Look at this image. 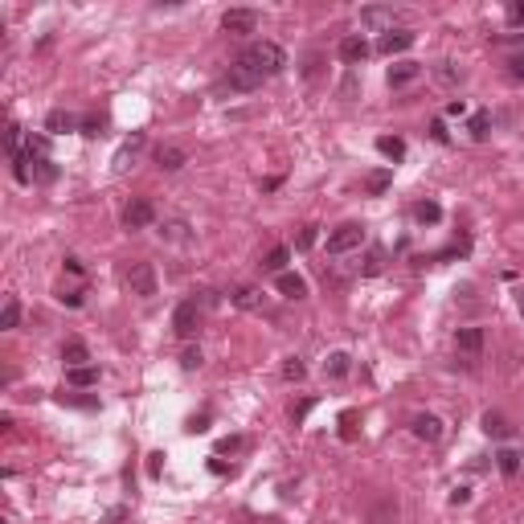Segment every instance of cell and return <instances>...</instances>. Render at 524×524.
I'll list each match as a JSON object with an SVG mask.
<instances>
[{
	"instance_id": "18",
	"label": "cell",
	"mask_w": 524,
	"mask_h": 524,
	"mask_svg": "<svg viewBox=\"0 0 524 524\" xmlns=\"http://www.w3.org/2000/svg\"><path fill=\"white\" fill-rule=\"evenodd\" d=\"M377 152H381L385 160H405V140H398V136H377Z\"/></svg>"
},
{
	"instance_id": "22",
	"label": "cell",
	"mask_w": 524,
	"mask_h": 524,
	"mask_svg": "<svg viewBox=\"0 0 524 524\" xmlns=\"http://www.w3.org/2000/svg\"><path fill=\"white\" fill-rule=\"evenodd\" d=\"M414 217H418L422 225H438V221H443V209H438L434 201H418V205H414Z\"/></svg>"
},
{
	"instance_id": "52",
	"label": "cell",
	"mask_w": 524,
	"mask_h": 524,
	"mask_svg": "<svg viewBox=\"0 0 524 524\" xmlns=\"http://www.w3.org/2000/svg\"><path fill=\"white\" fill-rule=\"evenodd\" d=\"M520 471H524V454H520Z\"/></svg>"
},
{
	"instance_id": "38",
	"label": "cell",
	"mask_w": 524,
	"mask_h": 524,
	"mask_svg": "<svg viewBox=\"0 0 524 524\" xmlns=\"http://www.w3.org/2000/svg\"><path fill=\"white\" fill-rule=\"evenodd\" d=\"M62 402L82 405V410H95V405H98V398H78V393H62Z\"/></svg>"
},
{
	"instance_id": "41",
	"label": "cell",
	"mask_w": 524,
	"mask_h": 524,
	"mask_svg": "<svg viewBox=\"0 0 524 524\" xmlns=\"http://www.w3.org/2000/svg\"><path fill=\"white\" fill-rule=\"evenodd\" d=\"M234 451H242V438H221L217 443V454H234Z\"/></svg>"
},
{
	"instance_id": "1",
	"label": "cell",
	"mask_w": 524,
	"mask_h": 524,
	"mask_svg": "<svg viewBox=\"0 0 524 524\" xmlns=\"http://www.w3.org/2000/svg\"><path fill=\"white\" fill-rule=\"evenodd\" d=\"M283 66H287L283 46H275V41H254V46L242 49L238 62L230 66V91H258L266 78L283 74Z\"/></svg>"
},
{
	"instance_id": "35",
	"label": "cell",
	"mask_w": 524,
	"mask_h": 524,
	"mask_svg": "<svg viewBox=\"0 0 524 524\" xmlns=\"http://www.w3.org/2000/svg\"><path fill=\"white\" fill-rule=\"evenodd\" d=\"M311 405H315V398H303L299 405H291V418H295V422H303V418L311 414Z\"/></svg>"
},
{
	"instance_id": "33",
	"label": "cell",
	"mask_w": 524,
	"mask_h": 524,
	"mask_svg": "<svg viewBox=\"0 0 524 524\" xmlns=\"http://www.w3.org/2000/svg\"><path fill=\"white\" fill-rule=\"evenodd\" d=\"M160 234H164V238H172V242H185V238H189V225H185V221H168Z\"/></svg>"
},
{
	"instance_id": "26",
	"label": "cell",
	"mask_w": 524,
	"mask_h": 524,
	"mask_svg": "<svg viewBox=\"0 0 524 524\" xmlns=\"http://www.w3.org/2000/svg\"><path fill=\"white\" fill-rule=\"evenodd\" d=\"M66 381H70V385H95V381H98V369H95V365L70 369V373H66Z\"/></svg>"
},
{
	"instance_id": "30",
	"label": "cell",
	"mask_w": 524,
	"mask_h": 524,
	"mask_svg": "<svg viewBox=\"0 0 524 524\" xmlns=\"http://www.w3.org/2000/svg\"><path fill=\"white\" fill-rule=\"evenodd\" d=\"M487 127H492V115L479 111V115H471V127H467V131H471L476 140H487Z\"/></svg>"
},
{
	"instance_id": "3",
	"label": "cell",
	"mask_w": 524,
	"mask_h": 524,
	"mask_svg": "<svg viewBox=\"0 0 524 524\" xmlns=\"http://www.w3.org/2000/svg\"><path fill=\"white\" fill-rule=\"evenodd\" d=\"M357 246H365V225H357V221H344L340 230L328 234V254H348Z\"/></svg>"
},
{
	"instance_id": "13",
	"label": "cell",
	"mask_w": 524,
	"mask_h": 524,
	"mask_svg": "<svg viewBox=\"0 0 524 524\" xmlns=\"http://www.w3.org/2000/svg\"><path fill=\"white\" fill-rule=\"evenodd\" d=\"M365 58H369V41H365V37H344V41H340V62L360 66Z\"/></svg>"
},
{
	"instance_id": "31",
	"label": "cell",
	"mask_w": 524,
	"mask_h": 524,
	"mask_svg": "<svg viewBox=\"0 0 524 524\" xmlns=\"http://www.w3.org/2000/svg\"><path fill=\"white\" fill-rule=\"evenodd\" d=\"M389 181H393V172H389V168L373 172V176H369V192H373V197H377V192H385V189H389Z\"/></svg>"
},
{
	"instance_id": "24",
	"label": "cell",
	"mask_w": 524,
	"mask_h": 524,
	"mask_svg": "<svg viewBox=\"0 0 524 524\" xmlns=\"http://www.w3.org/2000/svg\"><path fill=\"white\" fill-rule=\"evenodd\" d=\"M17 324H21V303L8 295V299H4V311H0V328L8 332V328H17Z\"/></svg>"
},
{
	"instance_id": "14",
	"label": "cell",
	"mask_w": 524,
	"mask_h": 524,
	"mask_svg": "<svg viewBox=\"0 0 524 524\" xmlns=\"http://www.w3.org/2000/svg\"><path fill=\"white\" fill-rule=\"evenodd\" d=\"M62 360H66V369H82V365H91V348L82 340H66L62 344Z\"/></svg>"
},
{
	"instance_id": "11",
	"label": "cell",
	"mask_w": 524,
	"mask_h": 524,
	"mask_svg": "<svg viewBox=\"0 0 524 524\" xmlns=\"http://www.w3.org/2000/svg\"><path fill=\"white\" fill-rule=\"evenodd\" d=\"M389 86L393 91H402V86H410V82H418L422 78V62H398V66H389Z\"/></svg>"
},
{
	"instance_id": "27",
	"label": "cell",
	"mask_w": 524,
	"mask_h": 524,
	"mask_svg": "<svg viewBox=\"0 0 524 524\" xmlns=\"http://www.w3.org/2000/svg\"><path fill=\"white\" fill-rule=\"evenodd\" d=\"M201 365H205V353H201V348H185V353H181V369H185V373H197V369H201Z\"/></svg>"
},
{
	"instance_id": "50",
	"label": "cell",
	"mask_w": 524,
	"mask_h": 524,
	"mask_svg": "<svg viewBox=\"0 0 524 524\" xmlns=\"http://www.w3.org/2000/svg\"><path fill=\"white\" fill-rule=\"evenodd\" d=\"M209 471H214V476H225V471H230V467H225V463H221V459H209Z\"/></svg>"
},
{
	"instance_id": "12",
	"label": "cell",
	"mask_w": 524,
	"mask_h": 524,
	"mask_svg": "<svg viewBox=\"0 0 524 524\" xmlns=\"http://www.w3.org/2000/svg\"><path fill=\"white\" fill-rule=\"evenodd\" d=\"M275 287H279V295H287V299H303V295H308V279L295 275V270L275 275Z\"/></svg>"
},
{
	"instance_id": "42",
	"label": "cell",
	"mask_w": 524,
	"mask_h": 524,
	"mask_svg": "<svg viewBox=\"0 0 524 524\" xmlns=\"http://www.w3.org/2000/svg\"><path fill=\"white\" fill-rule=\"evenodd\" d=\"M58 299H62V303H66V308H82V291H62V295H58Z\"/></svg>"
},
{
	"instance_id": "16",
	"label": "cell",
	"mask_w": 524,
	"mask_h": 524,
	"mask_svg": "<svg viewBox=\"0 0 524 524\" xmlns=\"http://www.w3.org/2000/svg\"><path fill=\"white\" fill-rule=\"evenodd\" d=\"M230 303H234V308H242V311H254L262 303V291L258 287H234V291H230Z\"/></svg>"
},
{
	"instance_id": "5",
	"label": "cell",
	"mask_w": 524,
	"mask_h": 524,
	"mask_svg": "<svg viewBox=\"0 0 524 524\" xmlns=\"http://www.w3.org/2000/svg\"><path fill=\"white\" fill-rule=\"evenodd\" d=\"M393 21H398V13L393 8H385V4H365L360 8V29H369V33H389L393 29Z\"/></svg>"
},
{
	"instance_id": "2",
	"label": "cell",
	"mask_w": 524,
	"mask_h": 524,
	"mask_svg": "<svg viewBox=\"0 0 524 524\" xmlns=\"http://www.w3.org/2000/svg\"><path fill=\"white\" fill-rule=\"evenodd\" d=\"M172 332L181 336V340H192V336L201 332V308H197V299L176 303V311H172Z\"/></svg>"
},
{
	"instance_id": "20",
	"label": "cell",
	"mask_w": 524,
	"mask_h": 524,
	"mask_svg": "<svg viewBox=\"0 0 524 524\" xmlns=\"http://www.w3.org/2000/svg\"><path fill=\"white\" fill-rule=\"evenodd\" d=\"M140 148H143V131H136V136H131V140H127V143H123V148H119V156H115V172H123V168L131 164Z\"/></svg>"
},
{
	"instance_id": "29",
	"label": "cell",
	"mask_w": 524,
	"mask_h": 524,
	"mask_svg": "<svg viewBox=\"0 0 524 524\" xmlns=\"http://www.w3.org/2000/svg\"><path fill=\"white\" fill-rule=\"evenodd\" d=\"M496 463H500L504 476H520V454H516V451H500V454H496Z\"/></svg>"
},
{
	"instance_id": "25",
	"label": "cell",
	"mask_w": 524,
	"mask_h": 524,
	"mask_svg": "<svg viewBox=\"0 0 524 524\" xmlns=\"http://www.w3.org/2000/svg\"><path fill=\"white\" fill-rule=\"evenodd\" d=\"M483 430H487L492 438H508V422H504V414L487 410V414H483Z\"/></svg>"
},
{
	"instance_id": "37",
	"label": "cell",
	"mask_w": 524,
	"mask_h": 524,
	"mask_svg": "<svg viewBox=\"0 0 524 524\" xmlns=\"http://www.w3.org/2000/svg\"><path fill=\"white\" fill-rule=\"evenodd\" d=\"M430 136H434L438 143H451V131H447V123H443V119H434V123H430Z\"/></svg>"
},
{
	"instance_id": "36",
	"label": "cell",
	"mask_w": 524,
	"mask_h": 524,
	"mask_svg": "<svg viewBox=\"0 0 524 524\" xmlns=\"http://www.w3.org/2000/svg\"><path fill=\"white\" fill-rule=\"evenodd\" d=\"M189 434H205V430H209V414H197V418H189Z\"/></svg>"
},
{
	"instance_id": "23",
	"label": "cell",
	"mask_w": 524,
	"mask_h": 524,
	"mask_svg": "<svg viewBox=\"0 0 524 524\" xmlns=\"http://www.w3.org/2000/svg\"><path fill=\"white\" fill-rule=\"evenodd\" d=\"M348 353H332V357H328V365H324V373H328V377H332V381H340V377H348Z\"/></svg>"
},
{
	"instance_id": "21",
	"label": "cell",
	"mask_w": 524,
	"mask_h": 524,
	"mask_svg": "<svg viewBox=\"0 0 524 524\" xmlns=\"http://www.w3.org/2000/svg\"><path fill=\"white\" fill-rule=\"evenodd\" d=\"M4 148H8V156H13V160H17V156H25L29 140H25V131L17 127V123H8V131H4Z\"/></svg>"
},
{
	"instance_id": "28",
	"label": "cell",
	"mask_w": 524,
	"mask_h": 524,
	"mask_svg": "<svg viewBox=\"0 0 524 524\" xmlns=\"http://www.w3.org/2000/svg\"><path fill=\"white\" fill-rule=\"evenodd\" d=\"M283 377L287 381H303V377H308V365H303L299 357H287L283 360Z\"/></svg>"
},
{
	"instance_id": "15",
	"label": "cell",
	"mask_w": 524,
	"mask_h": 524,
	"mask_svg": "<svg viewBox=\"0 0 524 524\" xmlns=\"http://www.w3.org/2000/svg\"><path fill=\"white\" fill-rule=\"evenodd\" d=\"M74 127H82V123L74 119L70 111H62V107L46 115V131H49V136H66V131H74Z\"/></svg>"
},
{
	"instance_id": "34",
	"label": "cell",
	"mask_w": 524,
	"mask_h": 524,
	"mask_svg": "<svg viewBox=\"0 0 524 524\" xmlns=\"http://www.w3.org/2000/svg\"><path fill=\"white\" fill-rule=\"evenodd\" d=\"M82 136H86V140H95V136H103V119H98V115H91V119H82Z\"/></svg>"
},
{
	"instance_id": "46",
	"label": "cell",
	"mask_w": 524,
	"mask_h": 524,
	"mask_svg": "<svg viewBox=\"0 0 524 524\" xmlns=\"http://www.w3.org/2000/svg\"><path fill=\"white\" fill-rule=\"evenodd\" d=\"M160 459H164L160 451H156V454H148V476H160Z\"/></svg>"
},
{
	"instance_id": "9",
	"label": "cell",
	"mask_w": 524,
	"mask_h": 524,
	"mask_svg": "<svg viewBox=\"0 0 524 524\" xmlns=\"http://www.w3.org/2000/svg\"><path fill=\"white\" fill-rule=\"evenodd\" d=\"M410 430H414V438H422V443H438V438L447 434V430H443V422H438L434 414H414Z\"/></svg>"
},
{
	"instance_id": "40",
	"label": "cell",
	"mask_w": 524,
	"mask_h": 524,
	"mask_svg": "<svg viewBox=\"0 0 524 524\" xmlns=\"http://www.w3.org/2000/svg\"><path fill=\"white\" fill-rule=\"evenodd\" d=\"M353 422H357V414L344 410V414H340V434H344V438H353Z\"/></svg>"
},
{
	"instance_id": "19",
	"label": "cell",
	"mask_w": 524,
	"mask_h": 524,
	"mask_svg": "<svg viewBox=\"0 0 524 524\" xmlns=\"http://www.w3.org/2000/svg\"><path fill=\"white\" fill-rule=\"evenodd\" d=\"M287 262H291V250H287V246H275V250L262 258V270H266V275H283Z\"/></svg>"
},
{
	"instance_id": "8",
	"label": "cell",
	"mask_w": 524,
	"mask_h": 524,
	"mask_svg": "<svg viewBox=\"0 0 524 524\" xmlns=\"http://www.w3.org/2000/svg\"><path fill=\"white\" fill-rule=\"evenodd\" d=\"M418 37L410 33V29H389L385 37H377V53H385V58H393V53H405V49L414 46Z\"/></svg>"
},
{
	"instance_id": "49",
	"label": "cell",
	"mask_w": 524,
	"mask_h": 524,
	"mask_svg": "<svg viewBox=\"0 0 524 524\" xmlns=\"http://www.w3.org/2000/svg\"><path fill=\"white\" fill-rule=\"evenodd\" d=\"M447 115H467V103H463V98H454L451 107H447Z\"/></svg>"
},
{
	"instance_id": "51",
	"label": "cell",
	"mask_w": 524,
	"mask_h": 524,
	"mask_svg": "<svg viewBox=\"0 0 524 524\" xmlns=\"http://www.w3.org/2000/svg\"><path fill=\"white\" fill-rule=\"evenodd\" d=\"M516 303H520V315H524V291H520V295H516Z\"/></svg>"
},
{
	"instance_id": "17",
	"label": "cell",
	"mask_w": 524,
	"mask_h": 524,
	"mask_svg": "<svg viewBox=\"0 0 524 524\" xmlns=\"http://www.w3.org/2000/svg\"><path fill=\"white\" fill-rule=\"evenodd\" d=\"M185 148H172V143H164V148H156V164L164 168V172H176V168H185Z\"/></svg>"
},
{
	"instance_id": "32",
	"label": "cell",
	"mask_w": 524,
	"mask_h": 524,
	"mask_svg": "<svg viewBox=\"0 0 524 524\" xmlns=\"http://www.w3.org/2000/svg\"><path fill=\"white\" fill-rule=\"evenodd\" d=\"M53 176H58L53 160H33V181H53Z\"/></svg>"
},
{
	"instance_id": "48",
	"label": "cell",
	"mask_w": 524,
	"mask_h": 524,
	"mask_svg": "<svg viewBox=\"0 0 524 524\" xmlns=\"http://www.w3.org/2000/svg\"><path fill=\"white\" fill-rule=\"evenodd\" d=\"M471 500V492H467V487H454L451 492V504H467Z\"/></svg>"
},
{
	"instance_id": "10",
	"label": "cell",
	"mask_w": 524,
	"mask_h": 524,
	"mask_svg": "<svg viewBox=\"0 0 524 524\" xmlns=\"http://www.w3.org/2000/svg\"><path fill=\"white\" fill-rule=\"evenodd\" d=\"M454 348L467 360H476L479 353H483V328H459V332H454Z\"/></svg>"
},
{
	"instance_id": "6",
	"label": "cell",
	"mask_w": 524,
	"mask_h": 524,
	"mask_svg": "<svg viewBox=\"0 0 524 524\" xmlns=\"http://www.w3.org/2000/svg\"><path fill=\"white\" fill-rule=\"evenodd\" d=\"M221 29L234 33V37H246V33L258 29V13H254V8H230V13L221 17Z\"/></svg>"
},
{
	"instance_id": "47",
	"label": "cell",
	"mask_w": 524,
	"mask_h": 524,
	"mask_svg": "<svg viewBox=\"0 0 524 524\" xmlns=\"http://www.w3.org/2000/svg\"><path fill=\"white\" fill-rule=\"evenodd\" d=\"M508 70H512V78H520V82H524V58H512Z\"/></svg>"
},
{
	"instance_id": "7",
	"label": "cell",
	"mask_w": 524,
	"mask_h": 524,
	"mask_svg": "<svg viewBox=\"0 0 524 524\" xmlns=\"http://www.w3.org/2000/svg\"><path fill=\"white\" fill-rule=\"evenodd\" d=\"M152 221H156V205H152L148 197H136V201L123 209V225H127V230H148Z\"/></svg>"
},
{
	"instance_id": "4",
	"label": "cell",
	"mask_w": 524,
	"mask_h": 524,
	"mask_svg": "<svg viewBox=\"0 0 524 524\" xmlns=\"http://www.w3.org/2000/svg\"><path fill=\"white\" fill-rule=\"evenodd\" d=\"M127 283H131V295L152 299V295H156V266H152V262H131Z\"/></svg>"
},
{
	"instance_id": "39",
	"label": "cell",
	"mask_w": 524,
	"mask_h": 524,
	"mask_svg": "<svg viewBox=\"0 0 524 524\" xmlns=\"http://www.w3.org/2000/svg\"><path fill=\"white\" fill-rule=\"evenodd\" d=\"M381 250H369V258H365V275H377V270H381Z\"/></svg>"
},
{
	"instance_id": "44",
	"label": "cell",
	"mask_w": 524,
	"mask_h": 524,
	"mask_svg": "<svg viewBox=\"0 0 524 524\" xmlns=\"http://www.w3.org/2000/svg\"><path fill=\"white\" fill-rule=\"evenodd\" d=\"M308 246H315V225H308V230L299 234V250H308Z\"/></svg>"
},
{
	"instance_id": "43",
	"label": "cell",
	"mask_w": 524,
	"mask_h": 524,
	"mask_svg": "<svg viewBox=\"0 0 524 524\" xmlns=\"http://www.w3.org/2000/svg\"><path fill=\"white\" fill-rule=\"evenodd\" d=\"M508 21H512V25H524V4H508Z\"/></svg>"
},
{
	"instance_id": "45",
	"label": "cell",
	"mask_w": 524,
	"mask_h": 524,
	"mask_svg": "<svg viewBox=\"0 0 524 524\" xmlns=\"http://www.w3.org/2000/svg\"><path fill=\"white\" fill-rule=\"evenodd\" d=\"M443 78H447V82H454V78H463V70H454V62H443Z\"/></svg>"
}]
</instances>
